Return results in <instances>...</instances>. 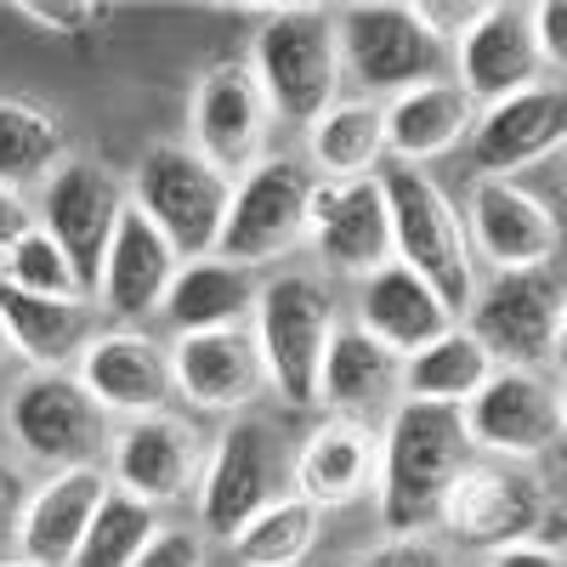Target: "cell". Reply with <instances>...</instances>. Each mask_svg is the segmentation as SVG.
<instances>
[{"label":"cell","mask_w":567,"mask_h":567,"mask_svg":"<svg viewBox=\"0 0 567 567\" xmlns=\"http://www.w3.org/2000/svg\"><path fill=\"white\" fill-rule=\"evenodd\" d=\"M381 187L392 210V261L420 272L449 312H465L477 296V261H471V233L454 199L420 165H386Z\"/></svg>","instance_id":"cell-3"},{"label":"cell","mask_w":567,"mask_h":567,"mask_svg":"<svg viewBox=\"0 0 567 567\" xmlns=\"http://www.w3.org/2000/svg\"><path fill=\"white\" fill-rule=\"evenodd\" d=\"M534 45L550 74H567V0H539L534 7Z\"/></svg>","instance_id":"cell-38"},{"label":"cell","mask_w":567,"mask_h":567,"mask_svg":"<svg viewBox=\"0 0 567 567\" xmlns=\"http://www.w3.org/2000/svg\"><path fill=\"white\" fill-rule=\"evenodd\" d=\"M18 358V347H12V329H7V318H0V369H7Z\"/></svg>","instance_id":"cell-44"},{"label":"cell","mask_w":567,"mask_h":567,"mask_svg":"<svg viewBox=\"0 0 567 567\" xmlns=\"http://www.w3.org/2000/svg\"><path fill=\"white\" fill-rule=\"evenodd\" d=\"M386 154V109L381 103H336L307 131V159L323 182L374 176Z\"/></svg>","instance_id":"cell-29"},{"label":"cell","mask_w":567,"mask_h":567,"mask_svg":"<svg viewBox=\"0 0 567 567\" xmlns=\"http://www.w3.org/2000/svg\"><path fill=\"white\" fill-rule=\"evenodd\" d=\"M550 516L545 483L523 465H465L454 488L443 494L437 523L477 550H499V545H523L528 534H539V523Z\"/></svg>","instance_id":"cell-12"},{"label":"cell","mask_w":567,"mask_h":567,"mask_svg":"<svg viewBox=\"0 0 567 567\" xmlns=\"http://www.w3.org/2000/svg\"><path fill=\"white\" fill-rule=\"evenodd\" d=\"M352 567H454L449 561V550L443 545H432V539H386V545H374V550H363Z\"/></svg>","instance_id":"cell-37"},{"label":"cell","mask_w":567,"mask_h":567,"mask_svg":"<svg viewBox=\"0 0 567 567\" xmlns=\"http://www.w3.org/2000/svg\"><path fill=\"white\" fill-rule=\"evenodd\" d=\"M471 256H483L494 272H539L561 250V221L539 194L505 176H477L465 199Z\"/></svg>","instance_id":"cell-14"},{"label":"cell","mask_w":567,"mask_h":567,"mask_svg":"<svg viewBox=\"0 0 567 567\" xmlns=\"http://www.w3.org/2000/svg\"><path fill=\"white\" fill-rule=\"evenodd\" d=\"M7 432H12V443L29 460L52 465V471H74V465L91 460V449H97L103 409L91 403V392L80 386V374L34 369L7 398Z\"/></svg>","instance_id":"cell-11"},{"label":"cell","mask_w":567,"mask_h":567,"mask_svg":"<svg viewBox=\"0 0 567 567\" xmlns=\"http://www.w3.org/2000/svg\"><path fill=\"white\" fill-rule=\"evenodd\" d=\"M336 40L347 74L369 97H403L414 85L443 80L449 40L437 29V12L398 7V0H363V7L336 12Z\"/></svg>","instance_id":"cell-5"},{"label":"cell","mask_w":567,"mask_h":567,"mask_svg":"<svg viewBox=\"0 0 567 567\" xmlns=\"http://www.w3.org/2000/svg\"><path fill=\"white\" fill-rule=\"evenodd\" d=\"M23 505H29V488H23V477L0 460V556H7V545L18 539V528H23Z\"/></svg>","instance_id":"cell-40"},{"label":"cell","mask_w":567,"mask_h":567,"mask_svg":"<svg viewBox=\"0 0 567 567\" xmlns=\"http://www.w3.org/2000/svg\"><path fill=\"white\" fill-rule=\"evenodd\" d=\"M488 567H567V556H561V545L523 539V545H499V550H488Z\"/></svg>","instance_id":"cell-42"},{"label":"cell","mask_w":567,"mask_h":567,"mask_svg":"<svg viewBox=\"0 0 567 567\" xmlns=\"http://www.w3.org/2000/svg\"><path fill=\"white\" fill-rule=\"evenodd\" d=\"M63 159H69V142L52 109H40L29 97H0V182L7 187L40 182Z\"/></svg>","instance_id":"cell-32"},{"label":"cell","mask_w":567,"mask_h":567,"mask_svg":"<svg viewBox=\"0 0 567 567\" xmlns=\"http://www.w3.org/2000/svg\"><path fill=\"white\" fill-rule=\"evenodd\" d=\"M336 301L312 272H278L261 284L256 296V347L267 363V386L290 403V409H312L318 386H323V358L336 341Z\"/></svg>","instance_id":"cell-6"},{"label":"cell","mask_w":567,"mask_h":567,"mask_svg":"<svg viewBox=\"0 0 567 567\" xmlns=\"http://www.w3.org/2000/svg\"><path fill=\"white\" fill-rule=\"evenodd\" d=\"M374 460H381V443H374L369 425L352 414H336V420L312 425V437L301 443L290 477H296L301 499H312L318 511H336V505H352L369 494Z\"/></svg>","instance_id":"cell-25"},{"label":"cell","mask_w":567,"mask_h":567,"mask_svg":"<svg viewBox=\"0 0 567 567\" xmlns=\"http://www.w3.org/2000/svg\"><path fill=\"white\" fill-rule=\"evenodd\" d=\"M34 227H40V221H34V210L23 205V194L0 182V256H7V250L23 239V233H34Z\"/></svg>","instance_id":"cell-41"},{"label":"cell","mask_w":567,"mask_h":567,"mask_svg":"<svg viewBox=\"0 0 567 567\" xmlns=\"http://www.w3.org/2000/svg\"><path fill=\"white\" fill-rule=\"evenodd\" d=\"M187 125H194V154L210 159L227 182H245L267 159V131L272 109L250 63H216L199 74L194 103H187Z\"/></svg>","instance_id":"cell-10"},{"label":"cell","mask_w":567,"mask_h":567,"mask_svg":"<svg viewBox=\"0 0 567 567\" xmlns=\"http://www.w3.org/2000/svg\"><path fill=\"white\" fill-rule=\"evenodd\" d=\"M80 386L91 392V403L109 414H159V403L171 398L176 374H171V347L136 336V329H103L91 336L80 352Z\"/></svg>","instance_id":"cell-20"},{"label":"cell","mask_w":567,"mask_h":567,"mask_svg":"<svg viewBox=\"0 0 567 567\" xmlns=\"http://www.w3.org/2000/svg\"><path fill=\"white\" fill-rule=\"evenodd\" d=\"M176 250L165 233L142 216L136 205H125L120 227H114V245L103 256V278H97V301L114 318H142V312H159L171 296V278H176Z\"/></svg>","instance_id":"cell-24"},{"label":"cell","mask_w":567,"mask_h":567,"mask_svg":"<svg viewBox=\"0 0 567 567\" xmlns=\"http://www.w3.org/2000/svg\"><path fill=\"white\" fill-rule=\"evenodd\" d=\"M18 12L40 29H52V34H85V29L114 18V7H103V0H23Z\"/></svg>","instance_id":"cell-36"},{"label":"cell","mask_w":567,"mask_h":567,"mask_svg":"<svg viewBox=\"0 0 567 567\" xmlns=\"http://www.w3.org/2000/svg\"><path fill=\"white\" fill-rule=\"evenodd\" d=\"M318 505L301 499V494H278L256 523L239 528V539H233V556H239L245 567H301L307 550L318 545Z\"/></svg>","instance_id":"cell-33"},{"label":"cell","mask_w":567,"mask_h":567,"mask_svg":"<svg viewBox=\"0 0 567 567\" xmlns=\"http://www.w3.org/2000/svg\"><path fill=\"white\" fill-rule=\"evenodd\" d=\"M0 567H40V561H29V556H0Z\"/></svg>","instance_id":"cell-45"},{"label":"cell","mask_w":567,"mask_h":567,"mask_svg":"<svg viewBox=\"0 0 567 567\" xmlns=\"http://www.w3.org/2000/svg\"><path fill=\"white\" fill-rule=\"evenodd\" d=\"M307 239L318 245V261L347 278H374L392 267V210L381 176H352V182H323L312 187L307 210Z\"/></svg>","instance_id":"cell-16"},{"label":"cell","mask_w":567,"mask_h":567,"mask_svg":"<svg viewBox=\"0 0 567 567\" xmlns=\"http://www.w3.org/2000/svg\"><path fill=\"white\" fill-rule=\"evenodd\" d=\"M465 465H471L465 409L403 398L381 437V523H386V534L392 539L425 534V523H437L443 494L454 488Z\"/></svg>","instance_id":"cell-1"},{"label":"cell","mask_w":567,"mask_h":567,"mask_svg":"<svg viewBox=\"0 0 567 567\" xmlns=\"http://www.w3.org/2000/svg\"><path fill=\"white\" fill-rule=\"evenodd\" d=\"M454 69H460V91L477 109H494L516 91H534L545 74L534 45V7H516V0L477 7L454 40Z\"/></svg>","instance_id":"cell-13"},{"label":"cell","mask_w":567,"mask_h":567,"mask_svg":"<svg viewBox=\"0 0 567 567\" xmlns=\"http://www.w3.org/2000/svg\"><path fill=\"white\" fill-rule=\"evenodd\" d=\"M561 301L567 284L561 272H494L477 284L465 307V329L483 341V352L499 369H539L556 358V329H561Z\"/></svg>","instance_id":"cell-8"},{"label":"cell","mask_w":567,"mask_h":567,"mask_svg":"<svg viewBox=\"0 0 567 567\" xmlns=\"http://www.w3.org/2000/svg\"><path fill=\"white\" fill-rule=\"evenodd\" d=\"M0 284H12L23 296H45V301H85V284H80L74 261L63 256V245L45 227L23 233V239L0 256Z\"/></svg>","instance_id":"cell-35"},{"label":"cell","mask_w":567,"mask_h":567,"mask_svg":"<svg viewBox=\"0 0 567 567\" xmlns=\"http://www.w3.org/2000/svg\"><path fill=\"white\" fill-rule=\"evenodd\" d=\"M561 374H567V301H561V329H556V358H550Z\"/></svg>","instance_id":"cell-43"},{"label":"cell","mask_w":567,"mask_h":567,"mask_svg":"<svg viewBox=\"0 0 567 567\" xmlns=\"http://www.w3.org/2000/svg\"><path fill=\"white\" fill-rule=\"evenodd\" d=\"M403 386V358L386 352L381 341H369L363 329H336L329 341V358H323V386H318V403H329L336 414H358L369 403H381Z\"/></svg>","instance_id":"cell-28"},{"label":"cell","mask_w":567,"mask_h":567,"mask_svg":"<svg viewBox=\"0 0 567 567\" xmlns=\"http://www.w3.org/2000/svg\"><path fill=\"white\" fill-rule=\"evenodd\" d=\"M261 284L250 267H233L221 256L210 261H187L171 278V296H165V318L176 323V336H199V329H239L245 312H256Z\"/></svg>","instance_id":"cell-27"},{"label":"cell","mask_w":567,"mask_h":567,"mask_svg":"<svg viewBox=\"0 0 567 567\" xmlns=\"http://www.w3.org/2000/svg\"><path fill=\"white\" fill-rule=\"evenodd\" d=\"M0 318L12 329L18 358L34 369H63L74 352H85V301H45L0 284Z\"/></svg>","instance_id":"cell-31"},{"label":"cell","mask_w":567,"mask_h":567,"mask_svg":"<svg viewBox=\"0 0 567 567\" xmlns=\"http://www.w3.org/2000/svg\"><path fill=\"white\" fill-rule=\"evenodd\" d=\"M278 499V437L267 420H233L216 437L199 477V523L221 539H239L245 523Z\"/></svg>","instance_id":"cell-15"},{"label":"cell","mask_w":567,"mask_h":567,"mask_svg":"<svg viewBox=\"0 0 567 567\" xmlns=\"http://www.w3.org/2000/svg\"><path fill=\"white\" fill-rule=\"evenodd\" d=\"M125 205H131V187L103 159H85V154H69L40 187V227L74 261L85 296H97L103 256L114 245V227H120Z\"/></svg>","instance_id":"cell-9"},{"label":"cell","mask_w":567,"mask_h":567,"mask_svg":"<svg viewBox=\"0 0 567 567\" xmlns=\"http://www.w3.org/2000/svg\"><path fill=\"white\" fill-rule=\"evenodd\" d=\"M136 567H205V539L194 528H159V539L136 556Z\"/></svg>","instance_id":"cell-39"},{"label":"cell","mask_w":567,"mask_h":567,"mask_svg":"<svg viewBox=\"0 0 567 567\" xmlns=\"http://www.w3.org/2000/svg\"><path fill=\"white\" fill-rule=\"evenodd\" d=\"M233 187L239 182H227L210 159H199L194 142H154L136 159L131 205L165 233L182 261H210L233 210Z\"/></svg>","instance_id":"cell-4"},{"label":"cell","mask_w":567,"mask_h":567,"mask_svg":"<svg viewBox=\"0 0 567 567\" xmlns=\"http://www.w3.org/2000/svg\"><path fill=\"white\" fill-rule=\"evenodd\" d=\"M471 449H488L511 465L539 460L561 437V403L534 369H494L488 386L465 403Z\"/></svg>","instance_id":"cell-17"},{"label":"cell","mask_w":567,"mask_h":567,"mask_svg":"<svg viewBox=\"0 0 567 567\" xmlns=\"http://www.w3.org/2000/svg\"><path fill=\"white\" fill-rule=\"evenodd\" d=\"M358 329L369 341H381L398 358H414L432 341H443L454 329V312L443 307V296L425 284L420 272H409L403 261L381 267L374 278H363V296H358Z\"/></svg>","instance_id":"cell-23"},{"label":"cell","mask_w":567,"mask_h":567,"mask_svg":"<svg viewBox=\"0 0 567 567\" xmlns=\"http://www.w3.org/2000/svg\"><path fill=\"white\" fill-rule=\"evenodd\" d=\"M109 477L97 465H74V471H58L45 488L29 494L23 505V528H18V556L40 561V567H69L80 539L91 534L97 511L109 499Z\"/></svg>","instance_id":"cell-22"},{"label":"cell","mask_w":567,"mask_h":567,"mask_svg":"<svg viewBox=\"0 0 567 567\" xmlns=\"http://www.w3.org/2000/svg\"><path fill=\"white\" fill-rule=\"evenodd\" d=\"M556 403H561V437H567V392H561V398H556Z\"/></svg>","instance_id":"cell-46"},{"label":"cell","mask_w":567,"mask_h":567,"mask_svg":"<svg viewBox=\"0 0 567 567\" xmlns=\"http://www.w3.org/2000/svg\"><path fill=\"white\" fill-rule=\"evenodd\" d=\"M318 171H307L290 154H267L239 187H233V210L221 227L216 256L233 267H261L290 256L307 239V210H312Z\"/></svg>","instance_id":"cell-7"},{"label":"cell","mask_w":567,"mask_h":567,"mask_svg":"<svg viewBox=\"0 0 567 567\" xmlns=\"http://www.w3.org/2000/svg\"><path fill=\"white\" fill-rule=\"evenodd\" d=\"M109 471H114L120 494L154 505V511L176 505L199 477V437L176 414H136L120 425Z\"/></svg>","instance_id":"cell-19"},{"label":"cell","mask_w":567,"mask_h":567,"mask_svg":"<svg viewBox=\"0 0 567 567\" xmlns=\"http://www.w3.org/2000/svg\"><path fill=\"white\" fill-rule=\"evenodd\" d=\"M477 103L460 91V80H432V85H414L403 97L386 103V154L398 165H425V159H443L449 148L471 142L477 131Z\"/></svg>","instance_id":"cell-26"},{"label":"cell","mask_w":567,"mask_h":567,"mask_svg":"<svg viewBox=\"0 0 567 567\" xmlns=\"http://www.w3.org/2000/svg\"><path fill=\"white\" fill-rule=\"evenodd\" d=\"M250 69L267 91L272 120L312 131L329 109L341 103V40H336V12L323 7H272L267 23L256 29Z\"/></svg>","instance_id":"cell-2"},{"label":"cell","mask_w":567,"mask_h":567,"mask_svg":"<svg viewBox=\"0 0 567 567\" xmlns=\"http://www.w3.org/2000/svg\"><path fill=\"white\" fill-rule=\"evenodd\" d=\"M154 539H159V511L120 494V488H109L97 523H91V534L80 539L69 567H136V556L148 550Z\"/></svg>","instance_id":"cell-34"},{"label":"cell","mask_w":567,"mask_h":567,"mask_svg":"<svg viewBox=\"0 0 567 567\" xmlns=\"http://www.w3.org/2000/svg\"><path fill=\"white\" fill-rule=\"evenodd\" d=\"M567 148V85H534L477 114L471 131V165L483 176H516Z\"/></svg>","instance_id":"cell-18"},{"label":"cell","mask_w":567,"mask_h":567,"mask_svg":"<svg viewBox=\"0 0 567 567\" xmlns=\"http://www.w3.org/2000/svg\"><path fill=\"white\" fill-rule=\"evenodd\" d=\"M171 374H176V392L194 409H210V414L245 409L267 386L261 347H256V336L245 323L239 329H199V336H176L171 341Z\"/></svg>","instance_id":"cell-21"},{"label":"cell","mask_w":567,"mask_h":567,"mask_svg":"<svg viewBox=\"0 0 567 567\" xmlns=\"http://www.w3.org/2000/svg\"><path fill=\"white\" fill-rule=\"evenodd\" d=\"M494 369L499 363L483 352V341L454 323L443 341H432L425 352L403 358V392L420 398V403H454V409H465L471 398L488 386Z\"/></svg>","instance_id":"cell-30"}]
</instances>
